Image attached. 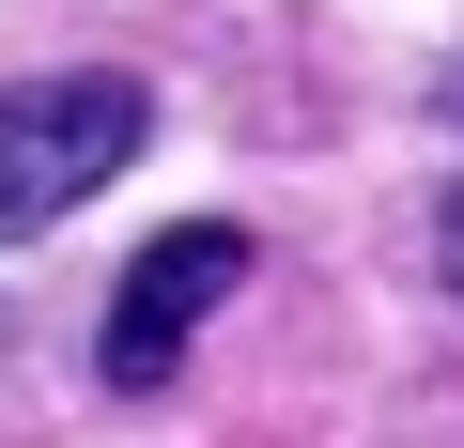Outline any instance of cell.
I'll return each instance as SVG.
<instances>
[{"instance_id": "1", "label": "cell", "mask_w": 464, "mask_h": 448, "mask_svg": "<svg viewBox=\"0 0 464 448\" xmlns=\"http://www.w3.org/2000/svg\"><path fill=\"white\" fill-rule=\"evenodd\" d=\"M155 155V93L124 62H63V78H0V248L63 233L78 201H109Z\"/></svg>"}, {"instance_id": "2", "label": "cell", "mask_w": 464, "mask_h": 448, "mask_svg": "<svg viewBox=\"0 0 464 448\" xmlns=\"http://www.w3.org/2000/svg\"><path fill=\"white\" fill-rule=\"evenodd\" d=\"M264 248H248V216H186V233H155L124 279H109V310H93V386H124V402H155L170 371H186V340L217 325V294L248 279Z\"/></svg>"}, {"instance_id": "3", "label": "cell", "mask_w": 464, "mask_h": 448, "mask_svg": "<svg viewBox=\"0 0 464 448\" xmlns=\"http://www.w3.org/2000/svg\"><path fill=\"white\" fill-rule=\"evenodd\" d=\"M433 279H449V310H464V186H449V216H433Z\"/></svg>"}, {"instance_id": "4", "label": "cell", "mask_w": 464, "mask_h": 448, "mask_svg": "<svg viewBox=\"0 0 464 448\" xmlns=\"http://www.w3.org/2000/svg\"><path fill=\"white\" fill-rule=\"evenodd\" d=\"M433 109H449V139H464V62H449V78H433Z\"/></svg>"}]
</instances>
